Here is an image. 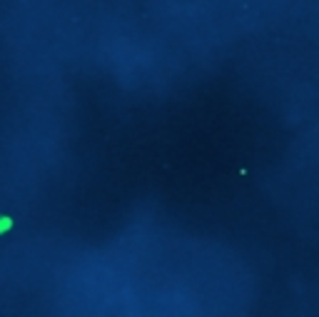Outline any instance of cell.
<instances>
[{
  "instance_id": "6da1fadb",
  "label": "cell",
  "mask_w": 319,
  "mask_h": 317,
  "mask_svg": "<svg viewBox=\"0 0 319 317\" xmlns=\"http://www.w3.org/2000/svg\"><path fill=\"white\" fill-rule=\"evenodd\" d=\"M10 228H13V217H8V215H0V235L10 232Z\"/></svg>"
}]
</instances>
